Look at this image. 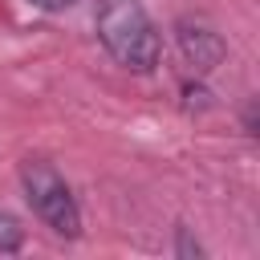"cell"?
Listing matches in <instances>:
<instances>
[{
    "label": "cell",
    "mask_w": 260,
    "mask_h": 260,
    "mask_svg": "<svg viewBox=\"0 0 260 260\" xmlns=\"http://www.w3.org/2000/svg\"><path fill=\"white\" fill-rule=\"evenodd\" d=\"M98 37L110 49V57L134 73H150L158 65V32L138 0H102Z\"/></svg>",
    "instance_id": "6da1fadb"
},
{
    "label": "cell",
    "mask_w": 260,
    "mask_h": 260,
    "mask_svg": "<svg viewBox=\"0 0 260 260\" xmlns=\"http://www.w3.org/2000/svg\"><path fill=\"white\" fill-rule=\"evenodd\" d=\"M20 183H24V199L28 207L57 232V236H81V211H77V199L69 191V183L41 158H28L20 167Z\"/></svg>",
    "instance_id": "7a4b0ae2"
},
{
    "label": "cell",
    "mask_w": 260,
    "mask_h": 260,
    "mask_svg": "<svg viewBox=\"0 0 260 260\" xmlns=\"http://www.w3.org/2000/svg\"><path fill=\"white\" fill-rule=\"evenodd\" d=\"M179 49H183V57H187V65H191L195 73H207V69H215V65L223 61V41H219V32L207 28V24L183 20V24H179Z\"/></svg>",
    "instance_id": "3957f363"
},
{
    "label": "cell",
    "mask_w": 260,
    "mask_h": 260,
    "mask_svg": "<svg viewBox=\"0 0 260 260\" xmlns=\"http://www.w3.org/2000/svg\"><path fill=\"white\" fill-rule=\"evenodd\" d=\"M20 240H24V228H20L12 215H4V211H0V252H16V248H20Z\"/></svg>",
    "instance_id": "277c9868"
},
{
    "label": "cell",
    "mask_w": 260,
    "mask_h": 260,
    "mask_svg": "<svg viewBox=\"0 0 260 260\" xmlns=\"http://www.w3.org/2000/svg\"><path fill=\"white\" fill-rule=\"evenodd\" d=\"M37 8H45V12H61V8H69V4H77V0H32Z\"/></svg>",
    "instance_id": "5b68a950"
}]
</instances>
